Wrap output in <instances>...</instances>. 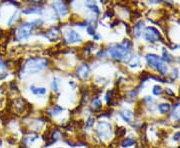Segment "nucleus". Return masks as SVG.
Returning a JSON list of instances; mask_svg holds the SVG:
<instances>
[{
	"mask_svg": "<svg viewBox=\"0 0 180 148\" xmlns=\"http://www.w3.org/2000/svg\"><path fill=\"white\" fill-rule=\"evenodd\" d=\"M48 66V60L45 58H30L29 60H27V62L24 65V70L27 73L34 74L38 73V72L44 70Z\"/></svg>",
	"mask_w": 180,
	"mask_h": 148,
	"instance_id": "1",
	"label": "nucleus"
},
{
	"mask_svg": "<svg viewBox=\"0 0 180 148\" xmlns=\"http://www.w3.org/2000/svg\"><path fill=\"white\" fill-rule=\"evenodd\" d=\"M40 22V20H36L33 22H27L22 24L21 26H19L17 28V31H16V39L17 40H22V39H26L31 35L32 31L36 27L35 24H38Z\"/></svg>",
	"mask_w": 180,
	"mask_h": 148,
	"instance_id": "2",
	"label": "nucleus"
},
{
	"mask_svg": "<svg viewBox=\"0 0 180 148\" xmlns=\"http://www.w3.org/2000/svg\"><path fill=\"white\" fill-rule=\"evenodd\" d=\"M129 51L130 50L124 46L123 44H115V45L109 48L110 56L116 60H122L127 57L128 54H129Z\"/></svg>",
	"mask_w": 180,
	"mask_h": 148,
	"instance_id": "3",
	"label": "nucleus"
},
{
	"mask_svg": "<svg viewBox=\"0 0 180 148\" xmlns=\"http://www.w3.org/2000/svg\"><path fill=\"white\" fill-rule=\"evenodd\" d=\"M146 60H147V63L149 64L151 67L155 68V69L158 70L161 74H164L167 71L166 65L158 56H156L154 54H148L146 56Z\"/></svg>",
	"mask_w": 180,
	"mask_h": 148,
	"instance_id": "4",
	"label": "nucleus"
},
{
	"mask_svg": "<svg viewBox=\"0 0 180 148\" xmlns=\"http://www.w3.org/2000/svg\"><path fill=\"white\" fill-rule=\"evenodd\" d=\"M96 132L99 135V137L107 140L110 138L112 134V127L107 122H99L97 127H96Z\"/></svg>",
	"mask_w": 180,
	"mask_h": 148,
	"instance_id": "5",
	"label": "nucleus"
},
{
	"mask_svg": "<svg viewBox=\"0 0 180 148\" xmlns=\"http://www.w3.org/2000/svg\"><path fill=\"white\" fill-rule=\"evenodd\" d=\"M13 109L16 112V114H24L28 109V104L24 99L17 98L13 101Z\"/></svg>",
	"mask_w": 180,
	"mask_h": 148,
	"instance_id": "6",
	"label": "nucleus"
},
{
	"mask_svg": "<svg viewBox=\"0 0 180 148\" xmlns=\"http://www.w3.org/2000/svg\"><path fill=\"white\" fill-rule=\"evenodd\" d=\"M144 38L149 42H155L156 40L160 38V35L158 30L155 29L154 27H148L146 31L144 32Z\"/></svg>",
	"mask_w": 180,
	"mask_h": 148,
	"instance_id": "7",
	"label": "nucleus"
},
{
	"mask_svg": "<svg viewBox=\"0 0 180 148\" xmlns=\"http://www.w3.org/2000/svg\"><path fill=\"white\" fill-rule=\"evenodd\" d=\"M53 7L55 8V11L60 16H66L68 14V7L65 2L62 1H56L53 3Z\"/></svg>",
	"mask_w": 180,
	"mask_h": 148,
	"instance_id": "8",
	"label": "nucleus"
},
{
	"mask_svg": "<svg viewBox=\"0 0 180 148\" xmlns=\"http://www.w3.org/2000/svg\"><path fill=\"white\" fill-rule=\"evenodd\" d=\"M77 76L80 78V79H86L88 76H89V73H90V69L88 65L86 64H83V65H80L78 68H77Z\"/></svg>",
	"mask_w": 180,
	"mask_h": 148,
	"instance_id": "9",
	"label": "nucleus"
},
{
	"mask_svg": "<svg viewBox=\"0 0 180 148\" xmlns=\"http://www.w3.org/2000/svg\"><path fill=\"white\" fill-rule=\"evenodd\" d=\"M65 37H66V41L68 43H75V42L81 41V37H80V35L76 31H73V30L68 31L66 33Z\"/></svg>",
	"mask_w": 180,
	"mask_h": 148,
	"instance_id": "10",
	"label": "nucleus"
},
{
	"mask_svg": "<svg viewBox=\"0 0 180 148\" xmlns=\"http://www.w3.org/2000/svg\"><path fill=\"white\" fill-rule=\"evenodd\" d=\"M8 44V36L5 33L0 34V53L4 54L6 52V47Z\"/></svg>",
	"mask_w": 180,
	"mask_h": 148,
	"instance_id": "11",
	"label": "nucleus"
},
{
	"mask_svg": "<svg viewBox=\"0 0 180 148\" xmlns=\"http://www.w3.org/2000/svg\"><path fill=\"white\" fill-rule=\"evenodd\" d=\"M45 37L49 39L50 41H54L59 37V31L57 28H51L50 30H48L45 34Z\"/></svg>",
	"mask_w": 180,
	"mask_h": 148,
	"instance_id": "12",
	"label": "nucleus"
},
{
	"mask_svg": "<svg viewBox=\"0 0 180 148\" xmlns=\"http://www.w3.org/2000/svg\"><path fill=\"white\" fill-rule=\"evenodd\" d=\"M120 116L123 118L124 121L129 123V122H131L132 117H133V114H132L131 111H129V110H124L122 112H120Z\"/></svg>",
	"mask_w": 180,
	"mask_h": 148,
	"instance_id": "13",
	"label": "nucleus"
},
{
	"mask_svg": "<svg viewBox=\"0 0 180 148\" xmlns=\"http://www.w3.org/2000/svg\"><path fill=\"white\" fill-rule=\"evenodd\" d=\"M91 104H92V105H91L92 109H93L94 111H97L99 109H101V107H102V103H101V101H100L98 98L93 99V101H92Z\"/></svg>",
	"mask_w": 180,
	"mask_h": 148,
	"instance_id": "14",
	"label": "nucleus"
},
{
	"mask_svg": "<svg viewBox=\"0 0 180 148\" xmlns=\"http://www.w3.org/2000/svg\"><path fill=\"white\" fill-rule=\"evenodd\" d=\"M173 119H180V104H177L173 109V114H172Z\"/></svg>",
	"mask_w": 180,
	"mask_h": 148,
	"instance_id": "15",
	"label": "nucleus"
},
{
	"mask_svg": "<svg viewBox=\"0 0 180 148\" xmlns=\"http://www.w3.org/2000/svg\"><path fill=\"white\" fill-rule=\"evenodd\" d=\"M31 91L34 94H45L46 89L45 88H36L35 86H31Z\"/></svg>",
	"mask_w": 180,
	"mask_h": 148,
	"instance_id": "16",
	"label": "nucleus"
},
{
	"mask_svg": "<svg viewBox=\"0 0 180 148\" xmlns=\"http://www.w3.org/2000/svg\"><path fill=\"white\" fill-rule=\"evenodd\" d=\"M134 140L132 138H126L124 141L122 142V146L123 147H129V146H132L134 145Z\"/></svg>",
	"mask_w": 180,
	"mask_h": 148,
	"instance_id": "17",
	"label": "nucleus"
},
{
	"mask_svg": "<svg viewBox=\"0 0 180 148\" xmlns=\"http://www.w3.org/2000/svg\"><path fill=\"white\" fill-rule=\"evenodd\" d=\"M60 131L58 130V129H54V131L52 132V134H51V138H52V140H51V142H54V141H56L59 137H60Z\"/></svg>",
	"mask_w": 180,
	"mask_h": 148,
	"instance_id": "18",
	"label": "nucleus"
},
{
	"mask_svg": "<svg viewBox=\"0 0 180 148\" xmlns=\"http://www.w3.org/2000/svg\"><path fill=\"white\" fill-rule=\"evenodd\" d=\"M159 110L161 113H167V112L170 110V106L168 105V104H160Z\"/></svg>",
	"mask_w": 180,
	"mask_h": 148,
	"instance_id": "19",
	"label": "nucleus"
},
{
	"mask_svg": "<svg viewBox=\"0 0 180 148\" xmlns=\"http://www.w3.org/2000/svg\"><path fill=\"white\" fill-rule=\"evenodd\" d=\"M129 65L131 67H136L139 65V59L136 57V56H133V57L131 58L130 62H129Z\"/></svg>",
	"mask_w": 180,
	"mask_h": 148,
	"instance_id": "20",
	"label": "nucleus"
},
{
	"mask_svg": "<svg viewBox=\"0 0 180 148\" xmlns=\"http://www.w3.org/2000/svg\"><path fill=\"white\" fill-rule=\"evenodd\" d=\"M61 111H63V108H62V107H60V106H57V105H55L54 107H52V109L50 110L51 113H52V114H54V115L58 114L59 112H61Z\"/></svg>",
	"mask_w": 180,
	"mask_h": 148,
	"instance_id": "21",
	"label": "nucleus"
},
{
	"mask_svg": "<svg viewBox=\"0 0 180 148\" xmlns=\"http://www.w3.org/2000/svg\"><path fill=\"white\" fill-rule=\"evenodd\" d=\"M143 22H139V23H137L135 25V32H136V35H139L140 33H141V29L143 28Z\"/></svg>",
	"mask_w": 180,
	"mask_h": 148,
	"instance_id": "22",
	"label": "nucleus"
},
{
	"mask_svg": "<svg viewBox=\"0 0 180 148\" xmlns=\"http://www.w3.org/2000/svg\"><path fill=\"white\" fill-rule=\"evenodd\" d=\"M87 7H88V8H90V9H91L92 11H94L95 13H97V14L100 13V10L98 9V7L96 6V5H94V4H87Z\"/></svg>",
	"mask_w": 180,
	"mask_h": 148,
	"instance_id": "23",
	"label": "nucleus"
},
{
	"mask_svg": "<svg viewBox=\"0 0 180 148\" xmlns=\"http://www.w3.org/2000/svg\"><path fill=\"white\" fill-rule=\"evenodd\" d=\"M87 32L89 33L90 35H94L95 34V30H94V26H91V25H88L87 26Z\"/></svg>",
	"mask_w": 180,
	"mask_h": 148,
	"instance_id": "24",
	"label": "nucleus"
},
{
	"mask_svg": "<svg viewBox=\"0 0 180 148\" xmlns=\"http://www.w3.org/2000/svg\"><path fill=\"white\" fill-rule=\"evenodd\" d=\"M52 88H53V90L56 91L58 89V79H54L53 82H52Z\"/></svg>",
	"mask_w": 180,
	"mask_h": 148,
	"instance_id": "25",
	"label": "nucleus"
},
{
	"mask_svg": "<svg viewBox=\"0 0 180 148\" xmlns=\"http://www.w3.org/2000/svg\"><path fill=\"white\" fill-rule=\"evenodd\" d=\"M161 87L160 86H154V89H153V93L155 94V95H158V94H160L161 93Z\"/></svg>",
	"mask_w": 180,
	"mask_h": 148,
	"instance_id": "26",
	"label": "nucleus"
},
{
	"mask_svg": "<svg viewBox=\"0 0 180 148\" xmlns=\"http://www.w3.org/2000/svg\"><path fill=\"white\" fill-rule=\"evenodd\" d=\"M93 120H94V119L92 118V117H90L89 119H88V121H87V126H88V127H89V126H91L92 124H93V122H94Z\"/></svg>",
	"mask_w": 180,
	"mask_h": 148,
	"instance_id": "27",
	"label": "nucleus"
},
{
	"mask_svg": "<svg viewBox=\"0 0 180 148\" xmlns=\"http://www.w3.org/2000/svg\"><path fill=\"white\" fill-rule=\"evenodd\" d=\"M5 68H6V65L0 60V69H5Z\"/></svg>",
	"mask_w": 180,
	"mask_h": 148,
	"instance_id": "28",
	"label": "nucleus"
},
{
	"mask_svg": "<svg viewBox=\"0 0 180 148\" xmlns=\"http://www.w3.org/2000/svg\"><path fill=\"white\" fill-rule=\"evenodd\" d=\"M3 77H4V76H3V75H1V74H0V80H1V79L3 78Z\"/></svg>",
	"mask_w": 180,
	"mask_h": 148,
	"instance_id": "29",
	"label": "nucleus"
},
{
	"mask_svg": "<svg viewBox=\"0 0 180 148\" xmlns=\"http://www.w3.org/2000/svg\"><path fill=\"white\" fill-rule=\"evenodd\" d=\"M0 105H1V102H0Z\"/></svg>",
	"mask_w": 180,
	"mask_h": 148,
	"instance_id": "30",
	"label": "nucleus"
}]
</instances>
